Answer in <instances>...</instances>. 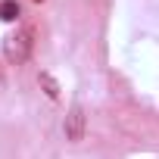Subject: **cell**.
<instances>
[{"instance_id": "1", "label": "cell", "mask_w": 159, "mask_h": 159, "mask_svg": "<svg viewBox=\"0 0 159 159\" xmlns=\"http://www.w3.org/2000/svg\"><path fill=\"white\" fill-rule=\"evenodd\" d=\"M62 131L69 140H81L84 131H88V116H84V106L81 103H72L69 112H66V122H62Z\"/></svg>"}, {"instance_id": "2", "label": "cell", "mask_w": 159, "mask_h": 159, "mask_svg": "<svg viewBox=\"0 0 159 159\" xmlns=\"http://www.w3.org/2000/svg\"><path fill=\"white\" fill-rule=\"evenodd\" d=\"M34 34H31V28H22L16 38H10L7 41V56L13 59V62H22V59H28V53H31V41Z\"/></svg>"}, {"instance_id": "3", "label": "cell", "mask_w": 159, "mask_h": 159, "mask_svg": "<svg viewBox=\"0 0 159 159\" xmlns=\"http://www.w3.org/2000/svg\"><path fill=\"white\" fill-rule=\"evenodd\" d=\"M38 81L44 84V91H47V97H50V100H56V97H59V84H56V78H53L50 72H41V75H38Z\"/></svg>"}, {"instance_id": "4", "label": "cell", "mask_w": 159, "mask_h": 159, "mask_svg": "<svg viewBox=\"0 0 159 159\" xmlns=\"http://www.w3.org/2000/svg\"><path fill=\"white\" fill-rule=\"evenodd\" d=\"M0 19L3 22H16L19 19V3L16 0H3V3H0Z\"/></svg>"}]
</instances>
